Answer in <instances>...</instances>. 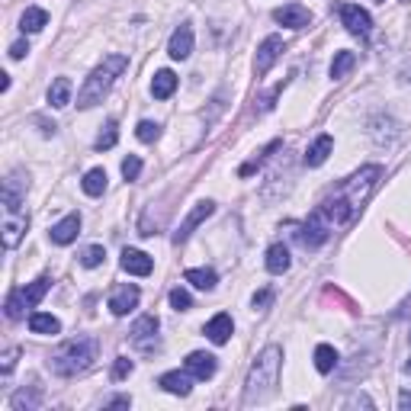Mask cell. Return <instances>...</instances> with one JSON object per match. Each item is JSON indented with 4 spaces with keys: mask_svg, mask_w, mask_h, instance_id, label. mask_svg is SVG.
<instances>
[{
    "mask_svg": "<svg viewBox=\"0 0 411 411\" xmlns=\"http://www.w3.org/2000/svg\"><path fill=\"white\" fill-rule=\"evenodd\" d=\"M187 373L193 379H209L216 373V357L206 354V350H196V354L187 357Z\"/></svg>",
    "mask_w": 411,
    "mask_h": 411,
    "instance_id": "9a60e30c",
    "label": "cell"
},
{
    "mask_svg": "<svg viewBox=\"0 0 411 411\" xmlns=\"http://www.w3.org/2000/svg\"><path fill=\"white\" fill-rule=\"evenodd\" d=\"M341 23L347 26V33L360 35V39H366V35L373 33V20H369V13L363 7H357V4H344V7H341Z\"/></svg>",
    "mask_w": 411,
    "mask_h": 411,
    "instance_id": "ba28073f",
    "label": "cell"
},
{
    "mask_svg": "<svg viewBox=\"0 0 411 411\" xmlns=\"http://www.w3.org/2000/svg\"><path fill=\"white\" fill-rule=\"evenodd\" d=\"M273 20H277L279 26H289V29H306L308 23H312V13H308L306 7H299V4H289V7H279L277 13H273Z\"/></svg>",
    "mask_w": 411,
    "mask_h": 411,
    "instance_id": "4fadbf2b",
    "label": "cell"
},
{
    "mask_svg": "<svg viewBox=\"0 0 411 411\" xmlns=\"http://www.w3.org/2000/svg\"><path fill=\"white\" fill-rule=\"evenodd\" d=\"M139 299H141L139 286H116L112 296H110V312L122 318V315H129L135 306H139Z\"/></svg>",
    "mask_w": 411,
    "mask_h": 411,
    "instance_id": "30bf717a",
    "label": "cell"
},
{
    "mask_svg": "<svg viewBox=\"0 0 411 411\" xmlns=\"http://www.w3.org/2000/svg\"><path fill=\"white\" fill-rule=\"evenodd\" d=\"M45 23H49V13H45L42 7H29L26 13L20 16V29H23V33H39Z\"/></svg>",
    "mask_w": 411,
    "mask_h": 411,
    "instance_id": "603a6c76",
    "label": "cell"
},
{
    "mask_svg": "<svg viewBox=\"0 0 411 411\" xmlns=\"http://www.w3.org/2000/svg\"><path fill=\"white\" fill-rule=\"evenodd\" d=\"M26 52H29L26 42H13V49H10V58H16V62H20V58L26 55Z\"/></svg>",
    "mask_w": 411,
    "mask_h": 411,
    "instance_id": "ab89813d",
    "label": "cell"
},
{
    "mask_svg": "<svg viewBox=\"0 0 411 411\" xmlns=\"http://www.w3.org/2000/svg\"><path fill=\"white\" fill-rule=\"evenodd\" d=\"M49 103L55 106V110H62V106L71 103V81L68 77H58L55 84L49 87Z\"/></svg>",
    "mask_w": 411,
    "mask_h": 411,
    "instance_id": "d4e9b609",
    "label": "cell"
},
{
    "mask_svg": "<svg viewBox=\"0 0 411 411\" xmlns=\"http://www.w3.org/2000/svg\"><path fill=\"white\" fill-rule=\"evenodd\" d=\"M16 357H20V350H16V347H10V350H7V354H4V363H0V373H4V376H7L10 369H13Z\"/></svg>",
    "mask_w": 411,
    "mask_h": 411,
    "instance_id": "8d00e7d4",
    "label": "cell"
},
{
    "mask_svg": "<svg viewBox=\"0 0 411 411\" xmlns=\"http://www.w3.org/2000/svg\"><path fill=\"white\" fill-rule=\"evenodd\" d=\"M277 148H279V141H270V145H267L264 151H260V154H257V158H254V161H248V164H244V168L238 170V174H241V177H251L254 170H257L260 164H264V161H267V154H273V151H277Z\"/></svg>",
    "mask_w": 411,
    "mask_h": 411,
    "instance_id": "4dcf8cb0",
    "label": "cell"
},
{
    "mask_svg": "<svg viewBox=\"0 0 411 411\" xmlns=\"http://www.w3.org/2000/svg\"><path fill=\"white\" fill-rule=\"evenodd\" d=\"M174 91H177V74H174V71H158L154 81H151V97L154 100H168V97H174Z\"/></svg>",
    "mask_w": 411,
    "mask_h": 411,
    "instance_id": "ffe728a7",
    "label": "cell"
},
{
    "mask_svg": "<svg viewBox=\"0 0 411 411\" xmlns=\"http://www.w3.org/2000/svg\"><path fill=\"white\" fill-rule=\"evenodd\" d=\"M103 260H106L103 244H93V248H87V251L81 254V264H84V267H100Z\"/></svg>",
    "mask_w": 411,
    "mask_h": 411,
    "instance_id": "1f68e13d",
    "label": "cell"
},
{
    "mask_svg": "<svg viewBox=\"0 0 411 411\" xmlns=\"http://www.w3.org/2000/svg\"><path fill=\"white\" fill-rule=\"evenodd\" d=\"M283 39L279 35H267L264 42H260V49H257V58H254V71H257V77H264L267 71L277 64V58L283 55Z\"/></svg>",
    "mask_w": 411,
    "mask_h": 411,
    "instance_id": "52a82bcc",
    "label": "cell"
},
{
    "mask_svg": "<svg viewBox=\"0 0 411 411\" xmlns=\"http://www.w3.org/2000/svg\"><path fill=\"white\" fill-rule=\"evenodd\" d=\"M132 398L129 395H112V398H103V408H129Z\"/></svg>",
    "mask_w": 411,
    "mask_h": 411,
    "instance_id": "74e56055",
    "label": "cell"
},
{
    "mask_svg": "<svg viewBox=\"0 0 411 411\" xmlns=\"http://www.w3.org/2000/svg\"><path fill=\"white\" fill-rule=\"evenodd\" d=\"M398 408H402V411H411V392H402V398H398Z\"/></svg>",
    "mask_w": 411,
    "mask_h": 411,
    "instance_id": "b9f144b4",
    "label": "cell"
},
{
    "mask_svg": "<svg viewBox=\"0 0 411 411\" xmlns=\"http://www.w3.org/2000/svg\"><path fill=\"white\" fill-rule=\"evenodd\" d=\"M187 283H193L202 293H209V289H216L219 277H216V270H187Z\"/></svg>",
    "mask_w": 411,
    "mask_h": 411,
    "instance_id": "4316f807",
    "label": "cell"
},
{
    "mask_svg": "<svg viewBox=\"0 0 411 411\" xmlns=\"http://www.w3.org/2000/svg\"><path fill=\"white\" fill-rule=\"evenodd\" d=\"M139 174H141V158L139 154H129V158L122 161V177H126V180H139Z\"/></svg>",
    "mask_w": 411,
    "mask_h": 411,
    "instance_id": "836d02e7",
    "label": "cell"
},
{
    "mask_svg": "<svg viewBox=\"0 0 411 411\" xmlns=\"http://www.w3.org/2000/svg\"><path fill=\"white\" fill-rule=\"evenodd\" d=\"M135 135H139V141H158L161 139V126L158 122H139V129H135Z\"/></svg>",
    "mask_w": 411,
    "mask_h": 411,
    "instance_id": "d6a6232c",
    "label": "cell"
},
{
    "mask_svg": "<svg viewBox=\"0 0 411 411\" xmlns=\"http://www.w3.org/2000/svg\"><path fill=\"white\" fill-rule=\"evenodd\" d=\"M357 405H363V408H373V402H369L366 395H354V398L347 402V408H357Z\"/></svg>",
    "mask_w": 411,
    "mask_h": 411,
    "instance_id": "60d3db41",
    "label": "cell"
},
{
    "mask_svg": "<svg viewBox=\"0 0 411 411\" xmlns=\"http://www.w3.org/2000/svg\"><path fill=\"white\" fill-rule=\"evenodd\" d=\"M289 248L286 244H270V251H267V270L270 273H286L289 270Z\"/></svg>",
    "mask_w": 411,
    "mask_h": 411,
    "instance_id": "7402d4cb",
    "label": "cell"
},
{
    "mask_svg": "<svg viewBox=\"0 0 411 411\" xmlns=\"http://www.w3.org/2000/svg\"><path fill=\"white\" fill-rule=\"evenodd\" d=\"M190 52H193V29L183 23V26H177L174 35H170L168 55L174 58V62H183V58H190Z\"/></svg>",
    "mask_w": 411,
    "mask_h": 411,
    "instance_id": "7c38bea8",
    "label": "cell"
},
{
    "mask_svg": "<svg viewBox=\"0 0 411 411\" xmlns=\"http://www.w3.org/2000/svg\"><path fill=\"white\" fill-rule=\"evenodd\" d=\"M328 235H331V222L325 219V212H321V209H315L312 216L306 219V225H302L299 241L306 244V248H318V244L328 241Z\"/></svg>",
    "mask_w": 411,
    "mask_h": 411,
    "instance_id": "8992f818",
    "label": "cell"
},
{
    "mask_svg": "<svg viewBox=\"0 0 411 411\" xmlns=\"http://www.w3.org/2000/svg\"><path fill=\"white\" fill-rule=\"evenodd\" d=\"M270 299H273L270 289H260V293L254 296V308H267V306H270Z\"/></svg>",
    "mask_w": 411,
    "mask_h": 411,
    "instance_id": "f35d334b",
    "label": "cell"
},
{
    "mask_svg": "<svg viewBox=\"0 0 411 411\" xmlns=\"http://www.w3.org/2000/svg\"><path fill=\"white\" fill-rule=\"evenodd\" d=\"M379 177H383V168H376V164H369V168L357 170V174L341 187V193H335L331 199H325L318 209L325 212V219L331 225L347 222V219L360 209L363 202H366V196L373 193V187H376Z\"/></svg>",
    "mask_w": 411,
    "mask_h": 411,
    "instance_id": "6da1fadb",
    "label": "cell"
},
{
    "mask_svg": "<svg viewBox=\"0 0 411 411\" xmlns=\"http://www.w3.org/2000/svg\"><path fill=\"white\" fill-rule=\"evenodd\" d=\"M331 148H335V139H331V135H318L306 151V164L308 168H321L328 161V154H331Z\"/></svg>",
    "mask_w": 411,
    "mask_h": 411,
    "instance_id": "d6986e66",
    "label": "cell"
},
{
    "mask_svg": "<svg viewBox=\"0 0 411 411\" xmlns=\"http://www.w3.org/2000/svg\"><path fill=\"white\" fill-rule=\"evenodd\" d=\"M357 64V55L354 52H337L335 62H331V77L335 81H341V77H347V71Z\"/></svg>",
    "mask_w": 411,
    "mask_h": 411,
    "instance_id": "83f0119b",
    "label": "cell"
},
{
    "mask_svg": "<svg viewBox=\"0 0 411 411\" xmlns=\"http://www.w3.org/2000/svg\"><path fill=\"white\" fill-rule=\"evenodd\" d=\"M49 293V277H39L35 283L23 286V289H13V293L7 296V318H20L26 308H35L39 302H42V296Z\"/></svg>",
    "mask_w": 411,
    "mask_h": 411,
    "instance_id": "5b68a950",
    "label": "cell"
},
{
    "mask_svg": "<svg viewBox=\"0 0 411 411\" xmlns=\"http://www.w3.org/2000/svg\"><path fill=\"white\" fill-rule=\"evenodd\" d=\"M335 366H337V350L331 344H318L315 347V369L318 373H331Z\"/></svg>",
    "mask_w": 411,
    "mask_h": 411,
    "instance_id": "cb8c5ba5",
    "label": "cell"
},
{
    "mask_svg": "<svg viewBox=\"0 0 411 411\" xmlns=\"http://www.w3.org/2000/svg\"><path fill=\"white\" fill-rule=\"evenodd\" d=\"M132 341H135V347H141V350H151L154 344H158V318H154V315H141V318L135 321Z\"/></svg>",
    "mask_w": 411,
    "mask_h": 411,
    "instance_id": "8fae6325",
    "label": "cell"
},
{
    "mask_svg": "<svg viewBox=\"0 0 411 411\" xmlns=\"http://www.w3.org/2000/svg\"><path fill=\"white\" fill-rule=\"evenodd\" d=\"M122 270L132 273V277H148L154 270V260L148 257L145 251H135V248H126L122 251Z\"/></svg>",
    "mask_w": 411,
    "mask_h": 411,
    "instance_id": "5bb4252c",
    "label": "cell"
},
{
    "mask_svg": "<svg viewBox=\"0 0 411 411\" xmlns=\"http://www.w3.org/2000/svg\"><path fill=\"white\" fill-rule=\"evenodd\" d=\"M279 366H283V350L279 347H267L264 354L257 357V363L248 373V383H244V405L264 402L267 395L273 392L279 379Z\"/></svg>",
    "mask_w": 411,
    "mask_h": 411,
    "instance_id": "277c9868",
    "label": "cell"
},
{
    "mask_svg": "<svg viewBox=\"0 0 411 411\" xmlns=\"http://www.w3.org/2000/svg\"><path fill=\"white\" fill-rule=\"evenodd\" d=\"M129 68V58L126 55H106L103 62L97 64V68L91 71V77L84 81V87H81V93H77V106L81 110H91V106H97L100 100L110 93V87L116 84V77L122 74V71Z\"/></svg>",
    "mask_w": 411,
    "mask_h": 411,
    "instance_id": "7a4b0ae2",
    "label": "cell"
},
{
    "mask_svg": "<svg viewBox=\"0 0 411 411\" xmlns=\"http://www.w3.org/2000/svg\"><path fill=\"white\" fill-rule=\"evenodd\" d=\"M116 139H119V129H116V122L110 119V122L103 126V132L97 135V148H100V151H110V148L116 145Z\"/></svg>",
    "mask_w": 411,
    "mask_h": 411,
    "instance_id": "f546056e",
    "label": "cell"
},
{
    "mask_svg": "<svg viewBox=\"0 0 411 411\" xmlns=\"http://www.w3.org/2000/svg\"><path fill=\"white\" fill-rule=\"evenodd\" d=\"M49 235H52V241H55V244H71L77 235H81V216H77V212L64 216L58 225H52Z\"/></svg>",
    "mask_w": 411,
    "mask_h": 411,
    "instance_id": "2e32d148",
    "label": "cell"
},
{
    "mask_svg": "<svg viewBox=\"0 0 411 411\" xmlns=\"http://www.w3.org/2000/svg\"><path fill=\"white\" fill-rule=\"evenodd\" d=\"M158 386L164 392H170V395H190V389H193V376L174 369V373H164V376L158 379Z\"/></svg>",
    "mask_w": 411,
    "mask_h": 411,
    "instance_id": "ac0fdd59",
    "label": "cell"
},
{
    "mask_svg": "<svg viewBox=\"0 0 411 411\" xmlns=\"http://www.w3.org/2000/svg\"><path fill=\"white\" fill-rule=\"evenodd\" d=\"M84 193L87 196H103V190H106V170L103 168H93V170H87L84 174Z\"/></svg>",
    "mask_w": 411,
    "mask_h": 411,
    "instance_id": "484cf974",
    "label": "cell"
},
{
    "mask_svg": "<svg viewBox=\"0 0 411 411\" xmlns=\"http://www.w3.org/2000/svg\"><path fill=\"white\" fill-rule=\"evenodd\" d=\"M10 405H13V411H23V408H39V392L35 389H20L13 398H10Z\"/></svg>",
    "mask_w": 411,
    "mask_h": 411,
    "instance_id": "f1b7e54d",
    "label": "cell"
},
{
    "mask_svg": "<svg viewBox=\"0 0 411 411\" xmlns=\"http://www.w3.org/2000/svg\"><path fill=\"white\" fill-rule=\"evenodd\" d=\"M405 369H408V373H411V363H405Z\"/></svg>",
    "mask_w": 411,
    "mask_h": 411,
    "instance_id": "7bdbcfd3",
    "label": "cell"
},
{
    "mask_svg": "<svg viewBox=\"0 0 411 411\" xmlns=\"http://www.w3.org/2000/svg\"><path fill=\"white\" fill-rule=\"evenodd\" d=\"M132 360L129 357H116V363H112V379H126L129 373H132Z\"/></svg>",
    "mask_w": 411,
    "mask_h": 411,
    "instance_id": "d590c367",
    "label": "cell"
},
{
    "mask_svg": "<svg viewBox=\"0 0 411 411\" xmlns=\"http://www.w3.org/2000/svg\"><path fill=\"white\" fill-rule=\"evenodd\" d=\"M212 212H216V206H212L209 199L196 202V206H193V212H190V216L180 222V228L174 231V244H183V241H187V238L196 231V225H199V222H206V219H209Z\"/></svg>",
    "mask_w": 411,
    "mask_h": 411,
    "instance_id": "9c48e42d",
    "label": "cell"
},
{
    "mask_svg": "<svg viewBox=\"0 0 411 411\" xmlns=\"http://www.w3.org/2000/svg\"><path fill=\"white\" fill-rule=\"evenodd\" d=\"M170 306H174L177 312H187V308H193V299H190L187 289H180V286H177V289H170Z\"/></svg>",
    "mask_w": 411,
    "mask_h": 411,
    "instance_id": "e575fe53",
    "label": "cell"
},
{
    "mask_svg": "<svg viewBox=\"0 0 411 411\" xmlns=\"http://www.w3.org/2000/svg\"><path fill=\"white\" fill-rule=\"evenodd\" d=\"M29 331H33V335H58V331H62V321H58L55 315L33 312L29 315Z\"/></svg>",
    "mask_w": 411,
    "mask_h": 411,
    "instance_id": "44dd1931",
    "label": "cell"
},
{
    "mask_svg": "<svg viewBox=\"0 0 411 411\" xmlns=\"http://www.w3.org/2000/svg\"><path fill=\"white\" fill-rule=\"evenodd\" d=\"M97 337H71V341H64L62 347L52 354L49 366L55 376H77V373H84V369L93 366V360H97Z\"/></svg>",
    "mask_w": 411,
    "mask_h": 411,
    "instance_id": "3957f363",
    "label": "cell"
},
{
    "mask_svg": "<svg viewBox=\"0 0 411 411\" xmlns=\"http://www.w3.org/2000/svg\"><path fill=\"white\" fill-rule=\"evenodd\" d=\"M231 331H235V321H231V315L219 312L216 318L206 321V337H209L212 344H225L231 337Z\"/></svg>",
    "mask_w": 411,
    "mask_h": 411,
    "instance_id": "e0dca14e",
    "label": "cell"
}]
</instances>
